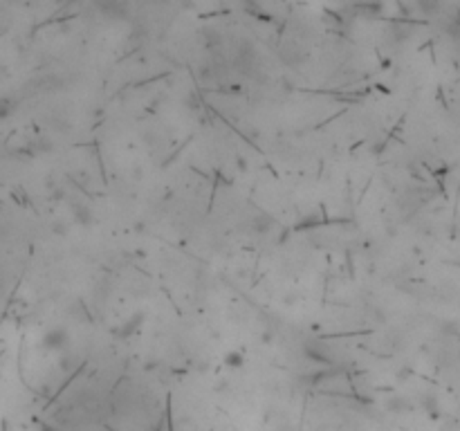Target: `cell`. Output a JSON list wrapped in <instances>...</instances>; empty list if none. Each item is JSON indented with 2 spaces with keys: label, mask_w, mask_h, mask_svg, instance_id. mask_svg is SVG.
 <instances>
[{
  "label": "cell",
  "mask_w": 460,
  "mask_h": 431,
  "mask_svg": "<svg viewBox=\"0 0 460 431\" xmlns=\"http://www.w3.org/2000/svg\"><path fill=\"white\" fill-rule=\"evenodd\" d=\"M9 113V104L5 99H0V117H5Z\"/></svg>",
  "instance_id": "obj_1"
}]
</instances>
